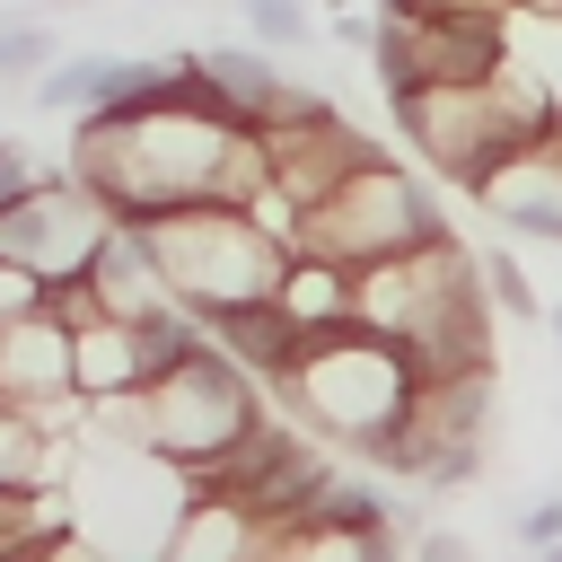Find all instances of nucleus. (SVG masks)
I'll return each instance as SVG.
<instances>
[{"instance_id": "4be33fe9", "label": "nucleus", "mask_w": 562, "mask_h": 562, "mask_svg": "<svg viewBox=\"0 0 562 562\" xmlns=\"http://www.w3.org/2000/svg\"><path fill=\"white\" fill-rule=\"evenodd\" d=\"M35 299H44V281L18 272V263H0V316H18V307H35Z\"/></svg>"}, {"instance_id": "9b49d317", "label": "nucleus", "mask_w": 562, "mask_h": 562, "mask_svg": "<svg viewBox=\"0 0 562 562\" xmlns=\"http://www.w3.org/2000/svg\"><path fill=\"white\" fill-rule=\"evenodd\" d=\"M211 325V342L246 369V378H263V386H281L290 369H299V325L281 316V299H246V307H220V316H202Z\"/></svg>"}, {"instance_id": "423d86ee", "label": "nucleus", "mask_w": 562, "mask_h": 562, "mask_svg": "<svg viewBox=\"0 0 562 562\" xmlns=\"http://www.w3.org/2000/svg\"><path fill=\"white\" fill-rule=\"evenodd\" d=\"M105 228H114V211H105L70 167H61V176L44 167V176L0 211V263L35 272V281L53 290V281H79V272H88V255L105 246Z\"/></svg>"}, {"instance_id": "b1692460", "label": "nucleus", "mask_w": 562, "mask_h": 562, "mask_svg": "<svg viewBox=\"0 0 562 562\" xmlns=\"http://www.w3.org/2000/svg\"><path fill=\"white\" fill-rule=\"evenodd\" d=\"M544 325H553V342H562V299H553V307H544Z\"/></svg>"}, {"instance_id": "412c9836", "label": "nucleus", "mask_w": 562, "mask_h": 562, "mask_svg": "<svg viewBox=\"0 0 562 562\" xmlns=\"http://www.w3.org/2000/svg\"><path fill=\"white\" fill-rule=\"evenodd\" d=\"M18 562H114V553H97V544L70 527V536H53V544H35V553H18Z\"/></svg>"}, {"instance_id": "0eeeda50", "label": "nucleus", "mask_w": 562, "mask_h": 562, "mask_svg": "<svg viewBox=\"0 0 562 562\" xmlns=\"http://www.w3.org/2000/svg\"><path fill=\"white\" fill-rule=\"evenodd\" d=\"M369 53H378L386 97L430 88V79H483L509 53V18H395V9H378Z\"/></svg>"}, {"instance_id": "f8f14e48", "label": "nucleus", "mask_w": 562, "mask_h": 562, "mask_svg": "<svg viewBox=\"0 0 562 562\" xmlns=\"http://www.w3.org/2000/svg\"><path fill=\"white\" fill-rule=\"evenodd\" d=\"M70 386H79V404H105V395H132L140 386L132 316H79L70 325Z\"/></svg>"}, {"instance_id": "39448f33", "label": "nucleus", "mask_w": 562, "mask_h": 562, "mask_svg": "<svg viewBox=\"0 0 562 562\" xmlns=\"http://www.w3.org/2000/svg\"><path fill=\"white\" fill-rule=\"evenodd\" d=\"M255 422H263V395H255V378H246L220 342H202L184 369H167V378L140 386V448H158V457L184 465L193 483H202Z\"/></svg>"}, {"instance_id": "1a4fd4ad", "label": "nucleus", "mask_w": 562, "mask_h": 562, "mask_svg": "<svg viewBox=\"0 0 562 562\" xmlns=\"http://www.w3.org/2000/svg\"><path fill=\"white\" fill-rule=\"evenodd\" d=\"M255 140H263L272 184H281L299 211H307L316 193H334V184H342V176H351V167L378 149V140H369L360 123H342L325 97H316V105H299V114H281V123H272V132H255Z\"/></svg>"}, {"instance_id": "6ab92c4d", "label": "nucleus", "mask_w": 562, "mask_h": 562, "mask_svg": "<svg viewBox=\"0 0 562 562\" xmlns=\"http://www.w3.org/2000/svg\"><path fill=\"white\" fill-rule=\"evenodd\" d=\"M35 176H44V167L26 158V140H18V132H0V211H9V202H18Z\"/></svg>"}, {"instance_id": "5701e85b", "label": "nucleus", "mask_w": 562, "mask_h": 562, "mask_svg": "<svg viewBox=\"0 0 562 562\" xmlns=\"http://www.w3.org/2000/svg\"><path fill=\"white\" fill-rule=\"evenodd\" d=\"M536 562H562V536H553V544H536Z\"/></svg>"}, {"instance_id": "6e6552de", "label": "nucleus", "mask_w": 562, "mask_h": 562, "mask_svg": "<svg viewBox=\"0 0 562 562\" xmlns=\"http://www.w3.org/2000/svg\"><path fill=\"white\" fill-rule=\"evenodd\" d=\"M474 211L501 228V237H527V246H562V114L518 140L483 184H474Z\"/></svg>"}, {"instance_id": "7ed1b4c3", "label": "nucleus", "mask_w": 562, "mask_h": 562, "mask_svg": "<svg viewBox=\"0 0 562 562\" xmlns=\"http://www.w3.org/2000/svg\"><path fill=\"white\" fill-rule=\"evenodd\" d=\"M404 395H413L404 351L378 342V334H360V325L299 334V369L281 378V404H290L307 430L342 439V448H360L369 430H386V422L404 413Z\"/></svg>"}, {"instance_id": "dca6fc26", "label": "nucleus", "mask_w": 562, "mask_h": 562, "mask_svg": "<svg viewBox=\"0 0 562 562\" xmlns=\"http://www.w3.org/2000/svg\"><path fill=\"white\" fill-rule=\"evenodd\" d=\"M474 272H483V299H492L501 316H518V325H544V299L527 290V263H518L509 246H492V255H474Z\"/></svg>"}, {"instance_id": "4468645a", "label": "nucleus", "mask_w": 562, "mask_h": 562, "mask_svg": "<svg viewBox=\"0 0 562 562\" xmlns=\"http://www.w3.org/2000/svg\"><path fill=\"white\" fill-rule=\"evenodd\" d=\"M79 439H44L18 404H0V483H70Z\"/></svg>"}, {"instance_id": "f257e3e1", "label": "nucleus", "mask_w": 562, "mask_h": 562, "mask_svg": "<svg viewBox=\"0 0 562 562\" xmlns=\"http://www.w3.org/2000/svg\"><path fill=\"white\" fill-rule=\"evenodd\" d=\"M386 105H395L404 149H413L430 176H448V184L474 193L518 140H536V132L562 114V88H553L536 61L501 53L483 79H430V88H404V97H386Z\"/></svg>"}, {"instance_id": "f03ea898", "label": "nucleus", "mask_w": 562, "mask_h": 562, "mask_svg": "<svg viewBox=\"0 0 562 562\" xmlns=\"http://www.w3.org/2000/svg\"><path fill=\"white\" fill-rule=\"evenodd\" d=\"M167 290L193 307V316H220V307H246V299H272L290 246L263 237L246 220V202H176V211H149L140 220Z\"/></svg>"}, {"instance_id": "f3484780", "label": "nucleus", "mask_w": 562, "mask_h": 562, "mask_svg": "<svg viewBox=\"0 0 562 562\" xmlns=\"http://www.w3.org/2000/svg\"><path fill=\"white\" fill-rule=\"evenodd\" d=\"M246 35L263 53H307L316 44V9L307 0H246Z\"/></svg>"}, {"instance_id": "9d476101", "label": "nucleus", "mask_w": 562, "mask_h": 562, "mask_svg": "<svg viewBox=\"0 0 562 562\" xmlns=\"http://www.w3.org/2000/svg\"><path fill=\"white\" fill-rule=\"evenodd\" d=\"M79 290L97 299V316H149V307L176 299L167 272H158V255H149V237H140V220H114V228H105V246H97L88 272H79Z\"/></svg>"}, {"instance_id": "2eb2a0df", "label": "nucleus", "mask_w": 562, "mask_h": 562, "mask_svg": "<svg viewBox=\"0 0 562 562\" xmlns=\"http://www.w3.org/2000/svg\"><path fill=\"white\" fill-rule=\"evenodd\" d=\"M61 53L53 18H0V88H35V70Z\"/></svg>"}, {"instance_id": "aec40b11", "label": "nucleus", "mask_w": 562, "mask_h": 562, "mask_svg": "<svg viewBox=\"0 0 562 562\" xmlns=\"http://www.w3.org/2000/svg\"><path fill=\"white\" fill-rule=\"evenodd\" d=\"M404 562H474V544H465L457 527H422V536L404 544Z\"/></svg>"}, {"instance_id": "a211bd4d", "label": "nucleus", "mask_w": 562, "mask_h": 562, "mask_svg": "<svg viewBox=\"0 0 562 562\" xmlns=\"http://www.w3.org/2000/svg\"><path fill=\"white\" fill-rule=\"evenodd\" d=\"M509 536H518L527 553H536V544H553V536H562V492H536V501L509 518Z\"/></svg>"}, {"instance_id": "20e7f679", "label": "nucleus", "mask_w": 562, "mask_h": 562, "mask_svg": "<svg viewBox=\"0 0 562 562\" xmlns=\"http://www.w3.org/2000/svg\"><path fill=\"white\" fill-rule=\"evenodd\" d=\"M448 220H439V193L404 167V158H386V149H369L334 193H316L307 211H299V246L307 255H325V263H378V255H404V246H422V237H439Z\"/></svg>"}, {"instance_id": "ddd939ff", "label": "nucleus", "mask_w": 562, "mask_h": 562, "mask_svg": "<svg viewBox=\"0 0 562 562\" xmlns=\"http://www.w3.org/2000/svg\"><path fill=\"white\" fill-rule=\"evenodd\" d=\"M272 299H281V316H290L299 334L351 325V272H342V263H325V255H307V246H290L281 281H272Z\"/></svg>"}]
</instances>
